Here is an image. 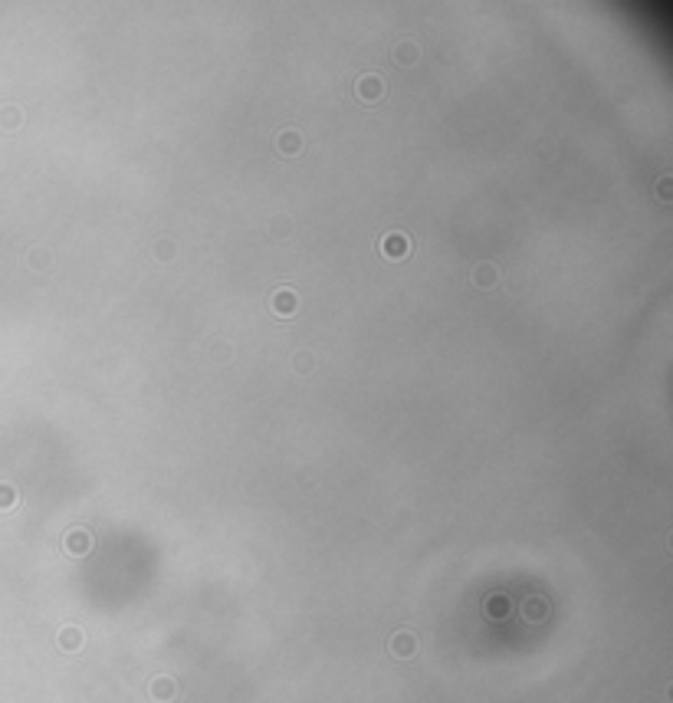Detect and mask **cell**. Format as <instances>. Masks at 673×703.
Returning a JSON list of instances; mask_svg holds the SVG:
<instances>
[{
    "instance_id": "obj_1",
    "label": "cell",
    "mask_w": 673,
    "mask_h": 703,
    "mask_svg": "<svg viewBox=\"0 0 673 703\" xmlns=\"http://www.w3.org/2000/svg\"><path fill=\"white\" fill-rule=\"evenodd\" d=\"M148 694H152V700H158V703H171L178 697V684L171 677H154L152 687H148Z\"/></svg>"
},
{
    "instance_id": "obj_2",
    "label": "cell",
    "mask_w": 673,
    "mask_h": 703,
    "mask_svg": "<svg viewBox=\"0 0 673 703\" xmlns=\"http://www.w3.org/2000/svg\"><path fill=\"white\" fill-rule=\"evenodd\" d=\"M418 651V638L410 635V631H398L391 638V654L394 657H410V654Z\"/></svg>"
},
{
    "instance_id": "obj_3",
    "label": "cell",
    "mask_w": 673,
    "mask_h": 703,
    "mask_svg": "<svg viewBox=\"0 0 673 703\" xmlns=\"http://www.w3.org/2000/svg\"><path fill=\"white\" fill-rule=\"evenodd\" d=\"M60 648L63 651H79V648H83V631H79V628H63Z\"/></svg>"
},
{
    "instance_id": "obj_4",
    "label": "cell",
    "mask_w": 673,
    "mask_h": 703,
    "mask_svg": "<svg viewBox=\"0 0 673 703\" xmlns=\"http://www.w3.org/2000/svg\"><path fill=\"white\" fill-rule=\"evenodd\" d=\"M66 549L73 552V556H85V552H89V536H85L83 529L73 532V536H66Z\"/></svg>"
},
{
    "instance_id": "obj_5",
    "label": "cell",
    "mask_w": 673,
    "mask_h": 703,
    "mask_svg": "<svg viewBox=\"0 0 673 703\" xmlns=\"http://www.w3.org/2000/svg\"><path fill=\"white\" fill-rule=\"evenodd\" d=\"M542 615H546V605H539V598H529L526 601V618L529 621H539Z\"/></svg>"
},
{
    "instance_id": "obj_6",
    "label": "cell",
    "mask_w": 673,
    "mask_h": 703,
    "mask_svg": "<svg viewBox=\"0 0 673 703\" xmlns=\"http://www.w3.org/2000/svg\"><path fill=\"white\" fill-rule=\"evenodd\" d=\"M276 312H282V316H290V312H292V296H290V292H286V296H282V300H280V296H276Z\"/></svg>"
},
{
    "instance_id": "obj_7",
    "label": "cell",
    "mask_w": 673,
    "mask_h": 703,
    "mask_svg": "<svg viewBox=\"0 0 673 703\" xmlns=\"http://www.w3.org/2000/svg\"><path fill=\"white\" fill-rule=\"evenodd\" d=\"M10 500H14V493H10V487H0V506H10Z\"/></svg>"
}]
</instances>
